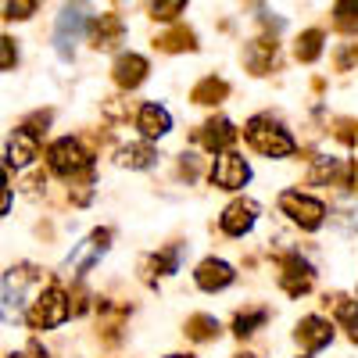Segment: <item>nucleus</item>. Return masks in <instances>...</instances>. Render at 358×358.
Here are the masks:
<instances>
[{
    "label": "nucleus",
    "mask_w": 358,
    "mask_h": 358,
    "mask_svg": "<svg viewBox=\"0 0 358 358\" xmlns=\"http://www.w3.org/2000/svg\"><path fill=\"white\" fill-rule=\"evenodd\" d=\"M280 208H283V215H290V222H297L301 229H319L322 219H326V208L322 201L301 194V190H283L280 194Z\"/></svg>",
    "instance_id": "nucleus-5"
},
{
    "label": "nucleus",
    "mask_w": 358,
    "mask_h": 358,
    "mask_svg": "<svg viewBox=\"0 0 358 358\" xmlns=\"http://www.w3.org/2000/svg\"><path fill=\"white\" fill-rule=\"evenodd\" d=\"M183 172H187V176H197V162H194V155H183Z\"/></svg>",
    "instance_id": "nucleus-30"
},
{
    "label": "nucleus",
    "mask_w": 358,
    "mask_h": 358,
    "mask_svg": "<svg viewBox=\"0 0 358 358\" xmlns=\"http://www.w3.org/2000/svg\"><path fill=\"white\" fill-rule=\"evenodd\" d=\"M265 322V312H251V315H241V319H236V334H251L255 330V326H262Z\"/></svg>",
    "instance_id": "nucleus-28"
},
{
    "label": "nucleus",
    "mask_w": 358,
    "mask_h": 358,
    "mask_svg": "<svg viewBox=\"0 0 358 358\" xmlns=\"http://www.w3.org/2000/svg\"><path fill=\"white\" fill-rule=\"evenodd\" d=\"M280 283H283V290H287L290 297L305 294V290L312 287V265H308L301 255H287V258H283V276H280Z\"/></svg>",
    "instance_id": "nucleus-10"
},
{
    "label": "nucleus",
    "mask_w": 358,
    "mask_h": 358,
    "mask_svg": "<svg viewBox=\"0 0 358 358\" xmlns=\"http://www.w3.org/2000/svg\"><path fill=\"white\" fill-rule=\"evenodd\" d=\"M183 4H187V0H151L155 18H162V22H172L179 11H183Z\"/></svg>",
    "instance_id": "nucleus-24"
},
{
    "label": "nucleus",
    "mask_w": 358,
    "mask_h": 358,
    "mask_svg": "<svg viewBox=\"0 0 358 358\" xmlns=\"http://www.w3.org/2000/svg\"><path fill=\"white\" fill-rule=\"evenodd\" d=\"M341 176V162L337 158H315V165H312V183H330V179H337Z\"/></svg>",
    "instance_id": "nucleus-19"
},
{
    "label": "nucleus",
    "mask_w": 358,
    "mask_h": 358,
    "mask_svg": "<svg viewBox=\"0 0 358 358\" xmlns=\"http://www.w3.org/2000/svg\"><path fill=\"white\" fill-rule=\"evenodd\" d=\"M337 319L341 326L351 334V341H358V301H341L337 305Z\"/></svg>",
    "instance_id": "nucleus-21"
},
{
    "label": "nucleus",
    "mask_w": 358,
    "mask_h": 358,
    "mask_svg": "<svg viewBox=\"0 0 358 358\" xmlns=\"http://www.w3.org/2000/svg\"><path fill=\"white\" fill-rule=\"evenodd\" d=\"M183 244H176L172 251H165V255H155V268L162 276H172V273H179V262H183Z\"/></svg>",
    "instance_id": "nucleus-20"
},
{
    "label": "nucleus",
    "mask_w": 358,
    "mask_h": 358,
    "mask_svg": "<svg viewBox=\"0 0 358 358\" xmlns=\"http://www.w3.org/2000/svg\"><path fill=\"white\" fill-rule=\"evenodd\" d=\"M0 50H4V57H0V69H4V72H11V69H15V62H18L15 40H11V36H4V40H0Z\"/></svg>",
    "instance_id": "nucleus-27"
},
{
    "label": "nucleus",
    "mask_w": 358,
    "mask_h": 358,
    "mask_svg": "<svg viewBox=\"0 0 358 358\" xmlns=\"http://www.w3.org/2000/svg\"><path fill=\"white\" fill-rule=\"evenodd\" d=\"M155 162H158V151L147 143H129L118 151V165H126V169H151Z\"/></svg>",
    "instance_id": "nucleus-16"
},
{
    "label": "nucleus",
    "mask_w": 358,
    "mask_h": 358,
    "mask_svg": "<svg viewBox=\"0 0 358 358\" xmlns=\"http://www.w3.org/2000/svg\"><path fill=\"white\" fill-rule=\"evenodd\" d=\"M108 241H111V233L108 229H97V233H90L86 241L69 255V262H65V268L72 276H83L86 268H94L101 258H104V251H108Z\"/></svg>",
    "instance_id": "nucleus-6"
},
{
    "label": "nucleus",
    "mask_w": 358,
    "mask_h": 358,
    "mask_svg": "<svg viewBox=\"0 0 358 358\" xmlns=\"http://www.w3.org/2000/svg\"><path fill=\"white\" fill-rule=\"evenodd\" d=\"M358 62V43H348L344 50H341V69H351Z\"/></svg>",
    "instance_id": "nucleus-29"
},
{
    "label": "nucleus",
    "mask_w": 358,
    "mask_h": 358,
    "mask_svg": "<svg viewBox=\"0 0 358 358\" xmlns=\"http://www.w3.org/2000/svg\"><path fill=\"white\" fill-rule=\"evenodd\" d=\"M212 334H219V322H215L212 315H197V319H190V337H194V341H208Z\"/></svg>",
    "instance_id": "nucleus-23"
},
{
    "label": "nucleus",
    "mask_w": 358,
    "mask_h": 358,
    "mask_svg": "<svg viewBox=\"0 0 358 358\" xmlns=\"http://www.w3.org/2000/svg\"><path fill=\"white\" fill-rule=\"evenodd\" d=\"M236 358H255V355H236Z\"/></svg>",
    "instance_id": "nucleus-31"
},
{
    "label": "nucleus",
    "mask_w": 358,
    "mask_h": 358,
    "mask_svg": "<svg viewBox=\"0 0 358 358\" xmlns=\"http://www.w3.org/2000/svg\"><path fill=\"white\" fill-rule=\"evenodd\" d=\"M36 11V0H4V18H29Z\"/></svg>",
    "instance_id": "nucleus-25"
},
{
    "label": "nucleus",
    "mask_w": 358,
    "mask_h": 358,
    "mask_svg": "<svg viewBox=\"0 0 358 358\" xmlns=\"http://www.w3.org/2000/svg\"><path fill=\"white\" fill-rule=\"evenodd\" d=\"M244 136H248V143L255 147V151H258V155H265V158H287V155H294V151H297L294 136H290L280 122L265 118V115L251 118V122L244 126Z\"/></svg>",
    "instance_id": "nucleus-1"
},
{
    "label": "nucleus",
    "mask_w": 358,
    "mask_h": 358,
    "mask_svg": "<svg viewBox=\"0 0 358 358\" xmlns=\"http://www.w3.org/2000/svg\"><path fill=\"white\" fill-rule=\"evenodd\" d=\"M72 305H69V297L65 290H57V287H47L33 297V308H29V326L33 330H54V326H62L69 319Z\"/></svg>",
    "instance_id": "nucleus-2"
},
{
    "label": "nucleus",
    "mask_w": 358,
    "mask_h": 358,
    "mask_svg": "<svg viewBox=\"0 0 358 358\" xmlns=\"http://www.w3.org/2000/svg\"><path fill=\"white\" fill-rule=\"evenodd\" d=\"M334 15H337V25H355L358 22V0H337Z\"/></svg>",
    "instance_id": "nucleus-26"
},
{
    "label": "nucleus",
    "mask_w": 358,
    "mask_h": 358,
    "mask_svg": "<svg viewBox=\"0 0 358 358\" xmlns=\"http://www.w3.org/2000/svg\"><path fill=\"white\" fill-rule=\"evenodd\" d=\"M297 341H301L305 351H322L326 344L334 341V330H330V322L319 319V315H308L297 322Z\"/></svg>",
    "instance_id": "nucleus-11"
},
{
    "label": "nucleus",
    "mask_w": 358,
    "mask_h": 358,
    "mask_svg": "<svg viewBox=\"0 0 358 358\" xmlns=\"http://www.w3.org/2000/svg\"><path fill=\"white\" fill-rule=\"evenodd\" d=\"M47 162H50V169L57 172V176H79V172H90V155L83 151V143L79 140H72V136H62V140H54L50 143V151H47Z\"/></svg>",
    "instance_id": "nucleus-4"
},
{
    "label": "nucleus",
    "mask_w": 358,
    "mask_h": 358,
    "mask_svg": "<svg viewBox=\"0 0 358 358\" xmlns=\"http://www.w3.org/2000/svg\"><path fill=\"white\" fill-rule=\"evenodd\" d=\"M319 54H322V33L319 29H308V33L297 40V57H301V62H315Z\"/></svg>",
    "instance_id": "nucleus-18"
},
{
    "label": "nucleus",
    "mask_w": 358,
    "mask_h": 358,
    "mask_svg": "<svg viewBox=\"0 0 358 358\" xmlns=\"http://www.w3.org/2000/svg\"><path fill=\"white\" fill-rule=\"evenodd\" d=\"M8 358H25V355H8Z\"/></svg>",
    "instance_id": "nucleus-33"
},
{
    "label": "nucleus",
    "mask_w": 358,
    "mask_h": 358,
    "mask_svg": "<svg viewBox=\"0 0 358 358\" xmlns=\"http://www.w3.org/2000/svg\"><path fill=\"white\" fill-rule=\"evenodd\" d=\"M194 280H197L201 290L212 294V290H226V287L236 280V273H233V265H226V262H219V258H204V262L197 265Z\"/></svg>",
    "instance_id": "nucleus-9"
},
{
    "label": "nucleus",
    "mask_w": 358,
    "mask_h": 358,
    "mask_svg": "<svg viewBox=\"0 0 358 358\" xmlns=\"http://www.w3.org/2000/svg\"><path fill=\"white\" fill-rule=\"evenodd\" d=\"M36 158V136L29 129H15V136L8 140V165L11 169H25Z\"/></svg>",
    "instance_id": "nucleus-14"
},
{
    "label": "nucleus",
    "mask_w": 358,
    "mask_h": 358,
    "mask_svg": "<svg viewBox=\"0 0 358 358\" xmlns=\"http://www.w3.org/2000/svg\"><path fill=\"white\" fill-rule=\"evenodd\" d=\"M255 219H258V204H255V201H233L226 212H222L219 226H222V233H229V236H244V233H251Z\"/></svg>",
    "instance_id": "nucleus-8"
},
{
    "label": "nucleus",
    "mask_w": 358,
    "mask_h": 358,
    "mask_svg": "<svg viewBox=\"0 0 358 358\" xmlns=\"http://www.w3.org/2000/svg\"><path fill=\"white\" fill-rule=\"evenodd\" d=\"M169 358H187V355H169Z\"/></svg>",
    "instance_id": "nucleus-32"
},
{
    "label": "nucleus",
    "mask_w": 358,
    "mask_h": 358,
    "mask_svg": "<svg viewBox=\"0 0 358 358\" xmlns=\"http://www.w3.org/2000/svg\"><path fill=\"white\" fill-rule=\"evenodd\" d=\"M136 126H140V133H143L147 140H158V136H165V133L172 129V115H169L162 104H143Z\"/></svg>",
    "instance_id": "nucleus-13"
},
{
    "label": "nucleus",
    "mask_w": 358,
    "mask_h": 358,
    "mask_svg": "<svg viewBox=\"0 0 358 358\" xmlns=\"http://www.w3.org/2000/svg\"><path fill=\"white\" fill-rule=\"evenodd\" d=\"M143 79H147V57H140V54H122V57L115 62V83L122 86V90H136Z\"/></svg>",
    "instance_id": "nucleus-12"
},
{
    "label": "nucleus",
    "mask_w": 358,
    "mask_h": 358,
    "mask_svg": "<svg viewBox=\"0 0 358 358\" xmlns=\"http://www.w3.org/2000/svg\"><path fill=\"white\" fill-rule=\"evenodd\" d=\"M233 140H236V129H233L229 118H212V122L201 129V143L208 151H229Z\"/></svg>",
    "instance_id": "nucleus-15"
},
{
    "label": "nucleus",
    "mask_w": 358,
    "mask_h": 358,
    "mask_svg": "<svg viewBox=\"0 0 358 358\" xmlns=\"http://www.w3.org/2000/svg\"><path fill=\"white\" fill-rule=\"evenodd\" d=\"M222 94H226V83L204 79V83L194 90V101H201V104H215V97H222Z\"/></svg>",
    "instance_id": "nucleus-22"
},
{
    "label": "nucleus",
    "mask_w": 358,
    "mask_h": 358,
    "mask_svg": "<svg viewBox=\"0 0 358 358\" xmlns=\"http://www.w3.org/2000/svg\"><path fill=\"white\" fill-rule=\"evenodd\" d=\"M118 36H122V22L111 18V15H104V18L97 22V29H94V40H97V47H111Z\"/></svg>",
    "instance_id": "nucleus-17"
},
{
    "label": "nucleus",
    "mask_w": 358,
    "mask_h": 358,
    "mask_svg": "<svg viewBox=\"0 0 358 358\" xmlns=\"http://www.w3.org/2000/svg\"><path fill=\"white\" fill-rule=\"evenodd\" d=\"M248 179H251V165H248L241 155L222 151V158H215V165H212V183H215V187H222V190H241Z\"/></svg>",
    "instance_id": "nucleus-7"
},
{
    "label": "nucleus",
    "mask_w": 358,
    "mask_h": 358,
    "mask_svg": "<svg viewBox=\"0 0 358 358\" xmlns=\"http://www.w3.org/2000/svg\"><path fill=\"white\" fill-rule=\"evenodd\" d=\"M86 22H90V11H86V4H69L62 15H57V25H54V50L65 57H72V47H76V40L86 33Z\"/></svg>",
    "instance_id": "nucleus-3"
}]
</instances>
